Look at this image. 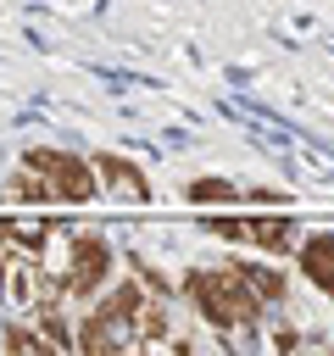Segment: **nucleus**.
I'll return each instance as SVG.
<instances>
[{"label": "nucleus", "mask_w": 334, "mask_h": 356, "mask_svg": "<svg viewBox=\"0 0 334 356\" xmlns=\"http://www.w3.org/2000/svg\"><path fill=\"white\" fill-rule=\"evenodd\" d=\"M184 295H189L195 312H200L212 328H223V334H245V328H256V317H262V306H267V300L245 284L239 261L189 273V278H184Z\"/></svg>", "instance_id": "obj_1"}, {"label": "nucleus", "mask_w": 334, "mask_h": 356, "mask_svg": "<svg viewBox=\"0 0 334 356\" xmlns=\"http://www.w3.org/2000/svg\"><path fill=\"white\" fill-rule=\"evenodd\" d=\"M134 295H139V278L122 284L100 312L84 317V334H78V350H95V356H111V350H139V323H134Z\"/></svg>", "instance_id": "obj_2"}, {"label": "nucleus", "mask_w": 334, "mask_h": 356, "mask_svg": "<svg viewBox=\"0 0 334 356\" xmlns=\"http://www.w3.org/2000/svg\"><path fill=\"white\" fill-rule=\"evenodd\" d=\"M217 239H245L267 256H284V250H301V228L289 217H212L206 222Z\"/></svg>", "instance_id": "obj_3"}, {"label": "nucleus", "mask_w": 334, "mask_h": 356, "mask_svg": "<svg viewBox=\"0 0 334 356\" xmlns=\"http://www.w3.org/2000/svg\"><path fill=\"white\" fill-rule=\"evenodd\" d=\"M28 167H39V172L50 178L56 200H67V206H84V200L100 189L95 161H78V156H67V150H28Z\"/></svg>", "instance_id": "obj_4"}, {"label": "nucleus", "mask_w": 334, "mask_h": 356, "mask_svg": "<svg viewBox=\"0 0 334 356\" xmlns=\"http://www.w3.org/2000/svg\"><path fill=\"white\" fill-rule=\"evenodd\" d=\"M111 273V245L106 239H72L67 261H61V289L67 300H89Z\"/></svg>", "instance_id": "obj_5"}, {"label": "nucleus", "mask_w": 334, "mask_h": 356, "mask_svg": "<svg viewBox=\"0 0 334 356\" xmlns=\"http://www.w3.org/2000/svg\"><path fill=\"white\" fill-rule=\"evenodd\" d=\"M95 178H100V189L117 195V200H145V195H150L145 172H139L134 161H122V156H95Z\"/></svg>", "instance_id": "obj_6"}, {"label": "nucleus", "mask_w": 334, "mask_h": 356, "mask_svg": "<svg viewBox=\"0 0 334 356\" xmlns=\"http://www.w3.org/2000/svg\"><path fill=\"white\" fill-rule=\"evenodd\" d=\"M0 200H11V206H50V200H56V189H50V178H45L39 167H28V161H22V167L6 178Z\"/></svg>", "instance_id": "obj_7"}, {"label": "nucleus", "mask_w": 334, "mask_h": 356, "mask_svg": "<svg viewBox=\"0 0 334 356\" xmlns=\"http://www.w3.org/2000/svg\"><path fill=\"white\" fill-rule=\"evenodd\" d=\"M301 267H306V278H312L317 289L334 295V234H312V239H301Z\"/></svg>", "instance_id": "obj_8"}, {"label": "nucleus", "mask_w": 334, "mask_h": 356, "mask_svg": "<svg viewBox=\"0 0 334 356\" xmlns=\"http://www.w3.org/2000/svg\"><path fill=\"white\" fill-rule=\"evenodd\" d=\"M239 273H245V284H250L262 300H278V295H284V273H278V267H245V261H239Z\"/></svg>", "instance_id": "obj_9"}, {"label": "nucleus", "mask_w": 334, "mask_h": 356, "mask_svg": "<svg viewBox=\"0 0 334 356\" xmlns=\"http://www.w3.org/2000/svg\"><path fill=\"white\" fill-rule=\"evenodd\" d=\"M239 189L228 184V178H200V184H189V200L195 206H212V200H234Z\"/></svg>", "instance_id": "obj_10"}, {"label": "nucleus", "mask_w": 334, "mask_h": 356, "mask_svg": "<svg viewBox=\"0 0 334 356\" xmlns=\"http://www.w3.org/2000/svg\"><path fill=\"white\" fill-rule=\"evenodd\" d=\"M6 345L11 350H50V334L39 328V334H28V328H6Z\"/></svg>", "instance_id": "obj_11"}]
</instances>
